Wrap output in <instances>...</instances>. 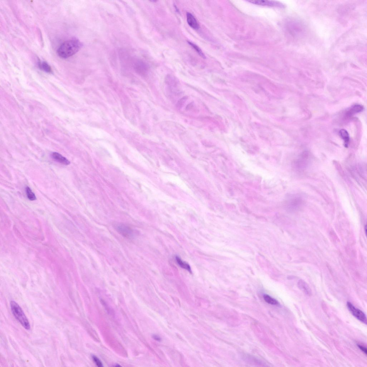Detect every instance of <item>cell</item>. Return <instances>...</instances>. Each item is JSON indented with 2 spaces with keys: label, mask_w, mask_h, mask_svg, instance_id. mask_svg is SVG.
<instances>
[{
  "label": "cell",
  "mask_w": 367,
  "mask_h": 367,
  "mask_svg": "<svg viewBox=\"0 0 367 367\" xmlns=\"http://www.w3.org/2000/svg\"><path fill=\"white\" fill-rule=\"evenodd\" d=\"M358 346L364 354H365L366 355H367V349L366 347L359 344H358Z\"/></svg>",
  "instance_id": "ac0fdd59"
},
{
  "label": "cell",
  "mask_w": 367,
  "mask_h": 367,
  "mask_svg": "<svg viewBox=\"0 0 367 367\" xmlns=\"http://www.w3.org/2000/svg\"><path fill=\"white\" fill-rule=\"evenodd\" d=\"M116 229L118 233L127 239H131L134 236V231L127 225L119 224L116 226Z\"/></svg>",
  "instance_id": "277c9868"
},
{
  "label": "cell",
  "mask_w": 367,
  "mask_h": 367,
  "mask_svg": "<svg viewBox=\"0 0 367 367\" xmlns=\"http://www.w3.org/2000/svg\"><path fill=\"white\" fill-rule=\"evenodd\" d=\"M264 299L265 301L269 304L273 305H277L279 304L278 301L268 295H264Z\"/></svg>",
  "instance_id": "9a60e30c"
},
{
  "label": "cell",
  "mask_w": 367,
  "mask_h": 367,
  "mask_svg": "<svg viewBox=\"0 0 367 367\" xmlns=\"http://www.w3.org/2000/svg\"><path fill=\"white\" fill-rule=\"evenodd\" d=\"M82 47V44L76 39L70 40L63 43L58 48L57 53L62 59H67L78 52Z\"/></svg>",
  "instance_id": "6da1fadb"
},
{
  "label": "cell",
  "mask_w": 367,
  "mask_h": 367,
  "mask_svg": "<svg viewBox=\"0 0 367 367\" xmlns=\"http://www.w3.org/2000/svg\"><path fill=\"white\" fill-rule=\"evenodd\" d=\"M10 305L12 313L16 319L25 329L30 330V323L20 306L14 301H11Z\"/></svg>",
  "instance_id": "7a4b0ae2"
},
{
  "label": "cell",
  "mask_w": 367,
  "mask_h": 367,
  "mask_svg": "<svg viewBox=\"0 0 367 367\" xmlns=\"http://www.w3.org/2000/svg\"><path fill=\"white\" fill-rule=\"evenodd\" d=\"M26 193L28 198L31 201H35L36 199V196L30 187L27 186L26 189Z\"/></svg>",
  "instance_id": "2e32d148"
},
{
  "label": "cell",
  "mask_w": 367,
  "mask_h": 367,
  "mask_svg": "<svg viewBox=\"0 0 367 367\" xmlns=\"http://www.w3.org/2000/svg\"><path fill=\"white\" fill-rule=\"evenodd\" d=\"M51 156L55 161L59 162L60 164L67 165L70 163L69 160H68L66 158L62 156L59 153L56 152H53L51 154Z\"/></svg>",
  "instance_id": "ba28073f"
},
{
  "label": "cell",
  "mask_w": 367,
  "mask_h": 367,
  "mask_svg": "<svg viewBox=\"0 0 367 367\" xmlns=\"http://www.w3.org/2000/svg\"><path fill=\"white\" fill-rule=\"evenodd\" d=\"M38 65V67L43 71L48 73H52V67L47 62L39 61Z\"/></svg>",
  "instance_id": "8fae6325"
},
{
  "label": "cell",
  "mask_w": 367,
  "mask_h": 367,
  "mask_svg": "<svg viewBox=\"0 0 367 367\" xmlns=\"http://www.w3.org/2000/svg\"><path fill=\"white\" fill-rule=\"evenodd\" d=\"M248 2L260 6L278 7L281 8H284L285 7L283 4L276 1L255 0V1H249Z\"/></svg>",
  "instance_id": "5b68a950"
},
{
  "label": "cell",
  "mask_w": 367,
  "mask_h": 367,
  "mask_svg": "<svg viewBox=\"0 0 367 367\" xmlns=\"http://www.w3.org/2000/svg\"><path fill=\"white\" fill-rule=\"evenodd\" d=\"M135 69L138 74L144 75L149 70V66L146 63L142 61H138L135 65Z\"/></svg>",
  "instance_id": "8992f818"
},
{
  "label": "cell",
  "mask_w": 367,
  "mask_h": 367,
  "mask_svg": "<svg viewBox=\"0 0 367 367\" xmlns=\"http://www.w3.org/2000/svg\"><path fill=\"white\" fill-rule=\"evenodd\" d=\"M364 108L363 106L360 105H355L352 106L350 109L346 113V116L350 117L354 114L361 112L363 110Z\"/></svg>",
  "instance_id": "30bf717a"
},
{
  "label": "cell",
  "mask_w": 367,
  "mask_h": 367,
  "mask_svg": "<svg viewBox=\"0 0 367 367\" xmlns=\"http://www.w3.org/2000/svg\"><path fill=\"white\" fill-rule=\"evenodd\" d=\"M298 286L299 288L305 295L310 296L312 295V291L308 284L304 281L300 280L298 282Z\"/></svg>",
  "instance_id": "9c48e42d"
},
{
  "label": "cell",
  "mask_w": 367,
  "mask_h": 367,
  "mask_svg": "<svg viewBox=\"0 0 367 367\" xmlns=\"http://www.w3.org/2000/svg\"><path fill=\"white\" fill-rule=\"evenodd\" d=\"M176 259L177 263L178 264L181 268L186 270H188L191 273V267L188 264L182 260L178 256H176Z\"/></svg>",
  "instance_id": "4fadbf2b"
},
{
  "label": "cell",
  "mask_w": 367,
  "mask_h": 367,
  "mask_svg": "<svg viewBox=\"0 0 367 367\" xmlns=\"http://www.w3.org/2000/svg\"><path fill=\"white\" fill-rule=\"evenodd\" d=\"M174 7H175V9H176V11L177 12H179V9L178 8H177V7L175 5Z\"/></svg>",
  "instance_id": "ffe728a7"
},
{
  "label": "cell",
  "mask_w": 367,
  "mask_h": 367,
  "mask_svg": "<svg viewBox=\"0 0 367 367\" xmlns=\"http://www.w3.org/2000/svg\"><path fill=\"white\" fill-rule=\"evenodd\" d=\"M153 338H154L155 339L157 340V341H159V340H160L159 338L157 336H156V335H154V336H153Z\"/></svg>",
  "instance_id": "d6986e66"
},
{
  "label": "cell",
  "mask_w": 367,
  "mask_h": 367,
  "mask_svg": "<svg viewBox=\"0 0 367 367\" xmlns=\"http://www.w3.org/2000/svg\"><path fill=\"white\" fill-rule=\"evenodd\" d=\"M92 359L96 365L99 367H103V364L100 360L95 356L93 355L92 356Z\"/></svg>",
  "instance_id": "e0dca14e"
},
{
  "label": "cell",
  "mask_w": 367,
  "mask_h": 367,
  "mask_svg": "<svg viewBox=\"0 0 367 367\" xmlns=\"http://www.w3.org/2000/svg\"><path fill=\"white\" fill-rule=\"evenodd\" d=\"M188 43L191 47L194 48V50L196 51L198 54L201 57L203 58V59H206V57L204 53H203L202 50L199 48L197 45H196L193 42H190V41H188Z\"/></svg>",
  "instance_id": "5bb4252c"
},
{
  "label": "cell",
  "mask_w": 367,
  "mask_h": 367,
  "mask_svg": "<svg viewBox=\"0 0 367 367\" xmlns=\"http://www.w3.org/2000/svg\"><path fill=\"white\" fill-rule=\"evenodd\" d=\"M347 305L350 312L354 317L364 324L367 325L366 316L363 311L356 308L351 302H347Z\"/></svg>",
  "instance_id": "3957f363"
},
{
  "label": "cell",
  "mask_w": 367,
  "mask_h": 367,
  "mask_svg": "<svg viewBox=\"0 0 367 367\" xmlns=\"http://www.w3.org/2000/svg\"><path fill=\"white\" fill-rule=\"evenodd\" d=\"M186 18L187 22L189 25L194 30H198L199 28V25L197 21L193 14L190 13H187Z\"/></svg>",
  "instance_id": "52a82bcc"
},
{
  "label": "cell",
  "mask_w": 367,
  "mask_h": 367,
  "mask_svg": "<svg viewBox=\"0 0 367 367\" xmlns=\"http://www.w3.org/2000/svg\"><path fill=\"white\" fill-rule=\"evenodd\" d=\"M340 136L344 141L345 145L346 147L348 146L350 141L349 135L347 131L344 129H342L339 132Z\"/></svg>",
  "instance_id": "7c38bea8"
}]
</instances>
